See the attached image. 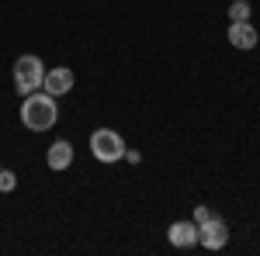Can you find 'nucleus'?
<instances>
[{"label":"nucleus","mask_w":260,"mask_h":256,"mask_svg":"<svg viewBox=\"0 0 260 256\" xmlns=\"http://www.w3.org/2000/svg\"><path fill=\"white\" fill-rule=\"evenodd\" d=\"M59 121V104L52 94H28L21 100V125L31 132H49Z\"/></svg>","instance_id":"nucleus-1"},{"label":"nucleus","mask_w":260,"mask_h":256,"mask_svg":"<svg viewBox=\"0 0 260 256\" xmlns=\"http://www.w3.org/2000/svg\"><path fill=\"white\" fill-rule=\"evenodd\" d=\"M18 187V173L14 170H0V194H11Z\"/></svg>","instance_id":"nucleus-10"},{"label":"nucleus","mask_w":260,"mask_h":256,"mask_svg":"<svg viewBox=\"0 0 260 256\" xmlns=\"http://www.w3.org/2000/svg\"><path fill=\"white\" fill-rule=\"evenodd\" d=\"M208 218H215V215H212V208H205V204H198V208H194V222L201 225V222H208Z\"/></svg>","instance_id":"nucleus-11"},{"label":"nucleus","mask_w":260,"mask_h":256,"mask_svg":"<svg viewBox=\"0 0 260 256\" xmlns=\"http://www.w3.org/2000/svg\"><path fill=\"white\" fill-rule=\"evenodd\" d=\"M42 80H45V66H42L39 56H18L14 62V87H18V94H35L42 87Z\"/></svg>","instance_id":"nucleus-2"},{"label":"nucleus","mask_w":260,"mask_h":256,"mask_svg":"<svg viewBox=\"0 0 260 256\" xmlns=\"http://www.w3.org/2000/svg\"><path fill=\"white\" fill-rule=\"evenodd\" d=\"M73 69L70 66H56V69H45V80H42V87H45V94H52V97H62V94H70L73 90Z\"/></svg>","instance_id":"nucleus-5"},{"label":"nucleus","mask_w":260,"mask_h":256,"mask_svg":"<svg viewBox=\"0 0 260 256\" xmlns=\"http://www.w3.org/2000/svg\"><path fill=\"white\" fill-rule=\"evenodd\" d=\"M90 153H94V159H101V163H118V159L125 156V138H121L118 132H111V128H98V132L90 135Z\"/></svg>","instance_id":"nucleus-3"},{"label":"nucleus","mask_w":260,"mask_h":256,"mask_svg":"<svg viewBox=\"0 0 260 256\" xmlns=\"http://www.w3.org/2000/svg\"><path fill=\"white\" fill-rule=\"evenodd\" d=\"M167 239H170L174 249L194 246V242H198V222H194V218H191V222H174V225L167 229Z\"/></svg>","instance_id":"nucleus-7"},{"label":"nucleus","mask_w":260,"mask_h":256,"mask_svg":"<svg viewBox=\"0 0 260 256\" xmlns=\"http://www.w3.org/2000/svg\"><path fill=\"white\" fill-rule=\"evenodd\" d=\"M121 159H128V163H132V166H139V153H136V149H125V156H121Z\"/></svg>","instance_id":"nucleus-12"},{"label":"nucleus","mask_w":260,"mask_h":256,"mask_svg":"<svg viewBox=\"0 0 260 256\" xmlns=\"http://www.w3.org/2000/svg\"><path fill=\"white\" fill-rule=\"evenodd\" d=\"M198 242L205 249H222L225 242H229V225L222 222V218H208V222H201L198 225Z\"/></svg>","instance_id":"nucleus-4"},{"label":"nucleus","mask_w":260,"mask_h":256,"mask_svg":"<svg viewBox=\"0 0 260 256\" xmlns=\"http://www.w3.org/2000/svg\"><path fill=\"white\" fill-rule=\"evenodd\" d=\"M250 14H253L250 0H233V4H229V18L233 21H250Z\"/></svg>","instance_id":"nucleus-9"},{"label":"nucleus","mask_w":260,"mask_h":256,"mask_svg":"<svg viewBox=\"0 0 260 256\" xmlns=\"http://www.w3.org/2000/svg\"><path fill=\"white\" fill-rule=\"evenodd\" d=\"M45 163H49V170H66L73 163V145L66 138H56L49 145V153H45Z\"/></svg>","instance_id":"nucleus-8"},{"label":"nucleus","mask_w":260,"mask_h":256,"mask_svg":"<svg viewBox=\"0 0 260 256\" xmlns=\"http://www.w3.org/2000/svg\"><path fill=\"white\" fill-rule=\"evenodd\" d=\"M225 39H229V45H233V49L250 52V49L260 42V35H257V28H253L250 21H233V24H229V31H225Z\"/></svg>","instance_id":"nucleus-6"}]
</instances>
